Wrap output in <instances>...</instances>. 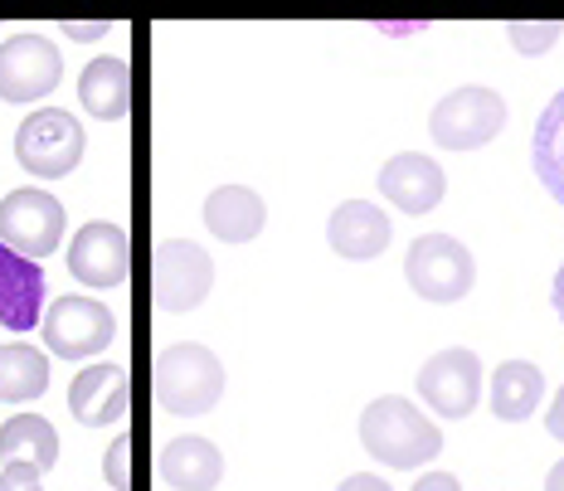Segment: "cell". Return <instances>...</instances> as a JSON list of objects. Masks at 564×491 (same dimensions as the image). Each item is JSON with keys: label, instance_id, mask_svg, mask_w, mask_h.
<instances>
[{"label": "cell", "instance_id": "cell-1", "mask_svg": "<svg viewBox=\"0 0 564 491\" xmlns=\"http://www.w3.org/2000/svg\"><path fill=\"white\" fill-rule=\"evenodd\" d=\"M360 448L390 472H409V467L438 458L443 434L414 400L384 394V400H370L366 414H360Z\"/></svg>", "mask_w": 564, "mask_h": 491}, {"label": "cell", "instance_id": "cell-2", "mask_svg": "<svg viewBox=\"0 0 564 491\" xmlns=\"http://www.w3.org/2000/svg\"><path fill=\"white\" fill-rule=\"evenodd\" d=\"M151 394L166 414L195 418L225 400V360L199 341H175L151 365Z\"/></svg>", "mask_w": 564, "mask_h": 491}, {"label": "cell", "instance_id": "cell-3", "mask_svg": "<svg viewBox=\"0 0 564 491\" xmlns=\"http://www.w3.org/2000/svg\"><path fill=\"white\" fill-rule=\"evenodd\" d=\"M501 127H507V98L487 84L453 88L448 98L433 102V117H429V137L443 151H477L497 142Z\"/></svg>", "mask_w": 564, "mask_h": 491}, {"label": "cell", "instance_id": "cell-4", "mask_svg": "<svg viewBox=\"0 0 564 491\" xmlns=\"http://www.w3.org/2000/svg\"><path fill=\"white\" fill-rule=\"evenodd\" d=\"M404 277L409 287L419 292L423 302H463L477 283V259L463 239L453 233H423V239L409 243V259H404Z\"/></svg>", "mask_w": 564, "mask_h": 491}, {"label": "cell", "instance_id": "cell-5", "mask_svg": "<svg viewBox=\"0 0 564 491\" xmlns=\"http://www.w3.org/2000/svg\"><path fill=\"white\" fill-rule=\"evenodd\" d=\"M84 127L64 108H34L15 132V161L40 181H64L84 161Z\"/></svg>", "mask_w": 564, "mask_h": 491}, {"label": "cell", "instance_id": "cell-6", "mask_svg": "<svg viewBox=\"0 0 564 491\" xmlns=\"http://www.w3.org/2000/svg\"><path fill=\"white\" fill-rule=\"evenodd\" d=\"M215 287V259L191 239H161L151 249V302L156 312H195Z\"/></svg>", "mask_w": 564, "mask_h": 491}, {"label": "cell", "instance_id": "cell-7", "mask_svg": "<svg viewBox=\"0 0 564 491\" xmlns=\"http://www.w3.org/2000/svg\"><path fill=\"white\" fill-rule=\"evenodd\" d=\"M40 331H44V346H50L58 360H93L117 341V317L98 297L68 292V297H58L40 317Z\"/></svg>", "mask_w": 564, "mask_h": 491}, {"label": "cell", "instance_id": "cell-8", "mask_svg": "<svg viewBox=\"0 0 564 491\" xmlns=\"http://www.w3.org/2000/svg\"><path fill=\"white\" fill-rule=\"evenodd\" d=\"M64 229H68V215L50 190H10L0 200V243L10 253H20V259L40 263L58 253Z\"/></svg>", "mask_w": 564, "mask_h": 491}, {"label": "cell", "instance_id": "cell-9", "mask_svg": "<svg viewBox=\"0 0 564 491\" xmlns=\"http://www.w3.org/2000/svg\"><path fill=\"white\" fill-rule=\"evenodd\" d=\"M64 78V54L44 34H10L0 44V102H44Z\"/></svg>", "mask_w": 564, "mask_h": 491}, {"label": "cell", "instance_id": "cell-10", "mask_svg": "<svg viewBox=\"0 0 564 491\" xmlns=\"http://www.w3.org/2000/svg\"><path fill=\"white\" fill-rule=\"evenodd\" d=\"M481 360L467 346H448L419 370V400L438 418H467L481 404Z\"/></svg>", "mask_w": 564, "mask_h": 491}, {"label": "cell", "instance_id": "cell-11", "mask_svg": "<svg viewBox=\"0 0 564 491\" xmlns=\"http://www.w3.org/2000/svg\"><path fill=\"white\" fill-rule=\"evenodd\" d=\"M132 268V239L112 219H93L68 243V273L84 287H122Z\"/></svg>", "mask_w": 564, "mask_h": 491}, {"label": "cell", "instance_id": "cell-12", "mask_svg": "<svg viewBox=\"0 0 564 491\" xmlns=\"http://www.w3.org/2000/svg\"><path fill=\"white\" fill-rule=\"evenodd\" d=\"M380 195L404 215H429V209L443 205L448 195V175L433 156L423 151H399V156L384 161L380 171Z\"/></svg>", "mask_w": 564, "mask_h": 491}, {"label": "cell", "instance_id": "cell-13", "mask_svg": "<svg viewBox=\"0 0 564 491\" xmlns=\"http://www.w3.org/2000/svg\"><path fill=\"white\" fill-rule=\"evenodd\" d=\"M68 408H74V418H78V424H88V428L122 424L127 408H132V390H127V365L98 360V365L78 370V380L68 384Z\"/></svg>", "mask_w": 564, "mask_h": 491}, {"label": "cell", "instance_id": "cell-14", "mask_svg": "<svg viewBox=\"0 0 564 491\" xmlns=\"http://www.w3.org/2000/svg\"><path fill=\"white\" fill-rule=\"evenodd\" d=\"M390 239H394L390 215L370 200H346L326 219V243H332V253H340V259H350V263L380 259V253L390 249Z\"/></svg>", "mask_w": 564, "mask_h": 491}, {"label": "cell", "instance_id": "cell-15", "mask_svg": "<svg viewBox=\"0 0 564 491\" xmlns=\"http://www.w3.org/2000/svg\"><path fill=\"white\" fill-rule=\"evenodd\" d=\"M156 477L175 491H215L225 482V452L199 434L171 438L166 448L156 452Z\"/></svg>", "mask_w": 564, "mask_h": 491}, {"label": "cell", "instance_id": "cell-16", "mask_svg": "<svg viewBox=\"0 0 564 491\" xmlns=\"http://www.w3.org/2000/svg\"><path fill=\"white\" fill-rule=\"evenodd\" d=\"M44 317V273L40 263L20 259L0 243V326L6 331H30Z\"/></svg>", "mask_w": 564, "mask_h": 491}, {"label": "cell", "instance_id": "cell-17", "mask_svg": "<svg viewBox=\"0 0 564 491\" xmlns=\"http://www.w3.org/2000/svg\"><path fill=\"white\" fill-rule=\"evenodd\" d=\"M199 215H205V229L215 233L219 243H253L268 225L263 195L249 190V185H219V190H209Z\"/></svg>", "mask_w": 564, "mask_h": 491}, {"label": "cell", "instance_id": "cell-18", "mask_svg": "<svg viewBox=\"0 0 564 491\" xmlns=\"http://www.w3.org/2000/svg\"><path fill=\"white\" fill-rule=\"evenodd\" d=\"M78 102L98 122H122L127 108H132V68H127V58L117 54L88 58L84 74H78Z\"/></svg>", "mask_w": 564, "mask_h": 491}, {"label": "cell", "instance_id": "cell-19", "mask_svg": "<svg viewBox=\"0 0 564 491\" xmlns=\"http://www.w3.org/2000/svg\"><path fill=\"white\" fill-rule=\"evenodd\" d=\"M545 400V375L531 360H501L487 380V404L501 424H525Z\"/></svg>", "mask_w": 564, "mask_h": 491}, {"label": "cell", "instance_id": "cell-20", "mask_svg": "<svg viewBox=\"0 0 564 491\" xmlns=\"http://www.w3.org/2000/svg\"><path fill=\"white\" fill-rule=\"evenodd\" d=\"M0 462H25L34 472H50L58 462V434L44 414H15L0 424Z\"/></svg>", "mask_w": 564, "mask_h": 491}, {"label": "cell", "instance_id": "cell-21", "mask_svg": "<svg viewBox=\"0 0 564 491\" xmlns=\"http://www.w3.org/2000/svg\"><path fill=\"white\" fill-rule=\"evenodd\" d=\"M50 390V360L25 341L0 346V404H30Z\"/></svg>", "mask_w": 564, "mask_h": 491}, {"label": "cell", "instance_id": "cell-22", "mask_svg": "<svg viewBox=\"0 0 564 491\" xmlns=\"http://www.w3.org/2000/svg\"><path fill=\"white\" fill-rule=\"evenodd\" d=\"M531 166L540 175L555 205H564V88L550 98V108L540 112L535 137H531Z\"/></svg>", "mask_w": 564, "mask_h": 491}, {"label": "cell", "instance_id": "cell-23", "mask_svg": "<svg viewBox=\"0 0 564 491\" xmlns=\"http://www.w3.org/2000/svg\"><path fill=\"white\" fill-rule=\"evenodd\" d=\"M560 34H564L560 20H511V25H507L511 50H516V54H525V58H535V54L555 50Z\"/></svg>", "mask_w": 564, "mask_h": 491}, {"label": "cell", "instance_id": "cell-24", "mask_svg": "<svg viewBox=\"0 0 564 491\" xmlns=\"http://www.w3.org/2000/svg\"><path fill=\"white\" fill-rule=\"evenodd\" d=\"M132 438H112V448H108V482H112V491H132Z\"/></svg>", "mask_w": 564, "mask_h": 491}, {"label": "cell", "instance_id": "cell-25", "mask_svg": "<svg viewBox=\"0 0 564 491\" xmlns=\"http://www.w3.org/2000/svg\"><path fill=\"white\" fill-rule=\"evenodd\" d=\"M0 491H44L40 472L25 462H6V472H0Z\"/></svg>", "mask_w": 564, "mask_h": 491}, {"label": "cell", "instance_id": "cell-26", "mask_svg": "<svg viewBox=\"0 0 564 491\" xmlns=\"http://www.w3.org/2000/svg\"><path fill=\"white\" fill-rule=\"evenodd\" d=\"M409 491H463V482H457L453 472H429V477H419Z\"/></svg>", "mask_w": 564, "mask_h": 491}, {"label": "cell", "instance_id": "cell-27", "mask_svg": "<svg viewBox=\"0 0 564 491\" xmlns=\"http://www.w3.org/2000/svg\"><path fill=\"white\" fill-rule=\"evenodd\" d=\"M336 491H394L384 477H370V472H356V477H346Z\"/></svg>", "mask_w": 564, "mask_h": 491}, {"label": "cell", "instance_id": "cell-28", "mask_svg": "<svg viewBox=\"0 0 564 491\" xmlns=\"http://www.w3.org/2000/svg\"><path fill=\"white\" fill-rule=\"evenodd\" d=\"M545 428H550V438H560V443H564V384H560V394H555V400H550Z\"/></svg>", "mask_w": 564, "mask_h": 491}, {"label": "cell", "instance_id": "cell-29", "mask_svg": "<svg viewBox=\"0 0 564 491\" xmlns=\"http://www.w3.org/2000/svg\"><path fill=\"white\" fill-rule=\"evenodd\" d=\"M64 34H68V40H84V44H98V40H102V34H108V25H102V20H98V25H64Z\"/></svg>", "mask_w": 564, "mask_h": 491}, {"label": "cell", "instance_id": "cell-30", "mask_svg": "<svg viewBox=\"0 0 564 491\" xmlns=\"http://www.w3.org/2000/svg\"><path fill=\"white\" fill-rule=\"evenodd\" d=\"M550 302H555V312H560V321H564V263H560V273H555V287H550Z\"/></svg>", "mask_w": 564, "mask_h": 491}, {"label": "cell", "instance_id": "cell-31", "mask_svg": "<svg viewBox=\"0 0 564 491\" xmlns=\"http://www.w3.org/2000/svg\"><path fill=\"white\" fill-rule=\"evenodd\" d=\"M545 491H564V458L550 467V477H545Z\"/></svg>", "mask_w": 564, "mask_h": 491}, {"label": "cell", "instance_id": "cell-32", "mask_svg": "<svg viewBox=\"0 0 564 491\" xmlns=\"http://www.w3.org/2000/svg\"><path fill=\"white\" fill-rule=\"evenodd\" d=\"M380 30H390V34H419L423 25H380Z\"/></svg>", "mask_w": 564, "mask_h": 491}]
</instances>
